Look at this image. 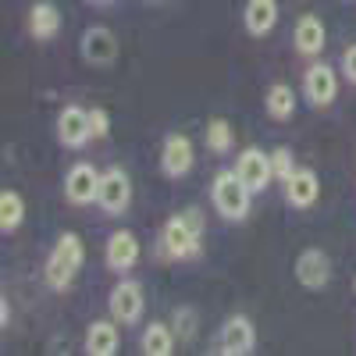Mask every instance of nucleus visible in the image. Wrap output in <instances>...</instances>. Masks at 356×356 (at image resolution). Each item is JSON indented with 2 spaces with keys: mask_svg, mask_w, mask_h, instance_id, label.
Returning a JSON list of instances; mask_svg holds the SVG:
<instances>
[{
  "mask_svg": "<svg viewBox=\"0 0 356 356\" xmlns=\"http://www.w3.org/2000/svg\"><path fill=\"white\" fill-rule=\"evenodd\" d=\"M82 260H86L82 239H79L75 232H61V235H57V243H54V250H50L47 271H43L47 285L54 292H68L72 282H75V275L82 271Z\"/></svg>",
  "mask_w": 356,
  "mask_h": 356,
  "instance_id": "obj_1",
  "label": "nucleus"
},
{
  "mask_svg": "<svg viewBox=\"0 0 356 356\" xmlns=\"http://www.w3.org/2000/svg\"><path fill=\"white\" fill-rule=\"evenodd\" d=\"M250 196L253 189L239 178V171L235 168H221L214 175V182H211V203H214V211L225 218V221H246L250 218Z\"/></svg>",
  "mask_w": 356,
  "mask_h": 356,
  "instance_id": "obj_2",
  "label": "nucleus"
},
{
  "mask_svg": "<svg viewBox=\"0 0 356 356\" xmlns=\"http://www.w3.org/2000/svg\"><path fill=\"white\" fill-rule=\"evenodd\" d=\"M200 239H203V232L193 228L186 214H175V218L164 221V228H161V235H157V257H161V260H171V264H178V260H196V257L203 253Z\"/></svg>",
  "mask_w": 356,
  "mask_h": 356,
  "instance_id": "obj_3",
  "label": "nucleus"
},
{
  "mask_svg": "<svg viewBox=\"0 0 356 356\" xmlns=\"http://www.w3.org/2000/svg\"><path fill=\"white\" fill-rule=\"evenodd\" d=\"M132 203V178L125 168H107L100 175V196H97V207L107 214V218H122Z\"/></svg>",
  "mask_w": 356,
  "mask_h": 356,
  "instance_id": "obj_4",
  "label": "nucleus"
},
{
  "mask_svg": "<svg viewBox=\"0 0 356 356\" xmlns=\"http://www.w3.org/2000/svg\"><path fill=\"white\" fill-rule=\"evenodd\" d=\"M196 168V154H193V139L182 132H168L161 143V171L164 178H186Z\"/></svg>",
  "mask_w": 356,
  "mask_h": 356,
  "instance_id": "obj_5",
  "label": "nucleus"
},
{
  "mask_svg": "<svg viewBox=\"0 0 356 356\" xmlns=\"http://www.w3.org/2000/svg\"><path fill=\"white\" fill-rule=\"evenodd\" d=\"M107 307H111V317H114L118 324H136V321H143V310H146L143 285L132 282V278H122V282L111 289Z\"/></svg>",
  "mask_w": 356,
  "mask_h": 356,
  "instance_id": "obj_6",
  "label": "nucleus"
},
{
  "mask_svg": "<svg viewBox=\"0 0 356 356\" xmlns=\"http://www.w3.org/2000/svg\"><path fill=\"white\" fill-rule=\"evenodd\" d=\"M100 175H104V171H97L89 161L72 164L68 175H65V200H68L72 207L97 203V196H100Z\"/></svg>",
  "mask_w": 356,
  "mask_h": 356,
  "instance_id": "obj_7",
  "label": "nucleus"
},
{
  "mask_svg": "<svg viewBox=\"0 0 356 356\" xmlns=\"http://www.w3.org/2000/svg\"><path fill=\"white\" fill-rule=\"evenodd\" d=\"M257 349V328H253V321L246 314H235L221 324V332H218V353L225 356H246Z\"/></svg>",
  "mask_w": 356,
  "mask_h": 356,
  "instance_id": "obj_8",
  "label": "nucleus"
},
{
  "mask_svg": "<svg viewBox=\"0 0 356 356\" xmlns=\"http://www.w3.org/2000/svg\"><path fill=\"white\" fill-rule=\"evenodd\" d=\"M82 61L86 65H93V68H111L114 65V57H118V36L111 33L107 25H89L86 33H82Z\"/></svg>",
  "mask_w": 356,
  "mask_h": 356,
  "instance_id": "obj_9",
  "label": "nucleus"
},
{
  "mask_svg": "<svg viewBox=\"0 0 356 356\" xmlns=\"http://www.w3.org/2000/svg\"><path fill=\"white\" fill-rule=\"evenodd\" d=\"M235 171L239 178L253 189V193H264L267 186L275 182V168H271V154H264L260 146H246V150L235 157Z\"/></svg>",
  "mask_w": 356,
  "mask_h": 356,
  "instance_id": "obj_10",
  "label": "nucleus"
},
{
  "mask_svg": "<svg viewBox=\"0 0 356 356\" xmlns=\"http://www.w3.org/2000/svg\"><path fill=\"white\" fill-rule=\"evenodd\" d=\"M296 282H300L303 289H314V292L328 289V282H332V257L324 250H317V246L303 250L300 257H296Z\"/></svg>",
  "mask_w": 356,
  "mask_h": 356,
  "instance_id": "obj_11",
  "label": "nucleus"
},
{
  "mask_svg": "<svg viewBox=\"0 0 356 356\" xmlns=\"http://www.w3.org/2000/svg\"><path fill=\"white\" fill-rule=\"evenodd\" d=\"M303 93H307V104L310 107H328V104H335V97H339V79H335V68L332 65H310L307 72H303Z\"/></svg>",
  "mask_w": 356,
  "mask_h": 356,
  "instance_id": "obj_12",
  "label": "nucleus"
},
{
  "mask_svg": "<svg viewBox=\"0 0 356 356\" xmlns=\"http://www.w3.org/2000/svg\"><path fill=\"white\" fill-rule=\"evenodd\" d=\"M57 139H61L68 150H82V146L93 139V129H89V111L79 104H68L61 114H57Z\"/></svg>",
  "mask_w": 356,
  "mask_h": 356,
  "instance_id": "obj_13",
  "label": "nucleus"
},
{
  "mask_svg": "<svg viewBox=\"0 0 356 356\" xmlns=\"http://www.w3.org/2000/svg\"><path fill=\"white\" fill-rule=\"evenodd\" d=\"M292 47L300 57H321V50L328 47V29L317 15H300L292 29Z\"/></svg>",
  "mask_w": 356,
  "mask_h": 356,
  "instance_id": "obj_14",
  "label": "nucleus"
},
{
  "mask_svg": "<svg viewBox=\"0 0 356 356\" xmlns=\"http://www.w3.org/2000/svg\"><path fill=\"white\" fill-rule=\"evenodd\" d=\"M25 33L33 36L36 43H47L61 33V11H57L54 0H36L25 15Z\"/></svg>",
  "mask_w": 356,
  "mask_h": 356,
  "instance_id": "obj_15",
  "label": "nucleus"
},
{
  "mask_svg": "<svg viewBox=\"0 0 356 356\" xmlns=\"http://www.w3.org/2000/svg\"><path fill=\"white\" fill-rule=\"evenodd\" d=\"M317 200H321V178L310 168H296L285 182V203L296 207V211H310Z\"/></svg>",
  "mask_w": 356,
  "mask_h": 356,
  "instance_id": "obj_16",
  "label": "nucleus"
},
{
  "mask_svg": "<svg viewBox=\"0 0 356 356\" xmlns=\"http://www.w3.org/2000/svg\"><path fill=\"white\" fill-rule=\"evenodd\" d=\"M104 260H107V267H111V271H118V275L132 271V267L139 264V239H136V235H132L129 228L114 232L111 239H107Z\"/></svg>",
  "mask_w": 356,
  "mask_h": 356,
  "instance_id": "obj_17",
  "label": "nucleus"
},
{
  "mask_svg": "<svg viewBox=\"0 0 356 356\" xmlns=\"http://www.w3.org/2000/svg\"><path fill=\"white\" fill-rule=\"evenodd\" d=\"M243 25L253 40H264L275 33L278 25V0H246L243 8Z\"/></svg>",
  "mask_w": 356,
  "mask_h": 356,
  "instance_id": "obj_18",
  "label": "nucleus"
},
{
  "mask_svg": "<svg viewBox=\"0 0 356 356\" xmlns=\"http://www.w3.org/2000/svg\"><path fill=\"white\" fill-rule=\"evenodd\" d=\"M86 353L89 356H114L122 349V335H118V321H93L86 328Z\"/></svg>",
  "mask_w": 356,
  "mask_h": 356,
  "instance_id": "obj_19",
  "label": "nucleus"
},
{
  "mask_svg": "<svg viewBox=\"0 0 356 356\" xmlns=\"http://www.w3.org/2000/svg\"><path fill=\"white\" fill-rule=\"evenodd\" d=\"M175 328H171V321H154V324H146L143 328V339H139V349L146 356H171L175 353Z\"/></svg>",
  "mask_w": 356,
  "mask_h": 356,
  "instance_id": "obj_20",
  "label": "nucleus"
},
{
  "mask_svg": "<svg viewBox=\"0 0 356 356\" xmlns=\"http://www.w3.org/2000/svg\"><path fill=\"white\" fill-rule=\"evenodd\" d=\"M264 111H267L271 122H289V118L296 114V89L289 82H275L264 97Z\"/></svg>",
  "mask_w": 356,
  "mask_h": 356,
  "instance_id": "obj_21",
  "label": "nucleus"
},
{
  "mask_svg": "<svg viewBox=\"0 0 356 356\" xmlns=\"http://www.w3.org/2000/svg\"><path fill=\"white\" fill-rule=\"evenodd\" d=\"M203 146L211 154H218V157H225L232 146H235V132H232V125L225 122V118H211L207 122V129H203Z\"/></svg>",
  "mask_w": 356,
  "mask_h": 356,
  "instance_id": "obj_22",
  "label": "nucleus"
},
{
  "mask_svg": "<svg viewBox=\"0 0 356 356\" xmlns=\"http://www.w3.org/2000/svg\"><path fill=\"white\" fill-rule=\"evenodd\" d=\"M22 221H25V200H22V193L4 189V193H0V228L11 235L15 228H22Z\"/></svg>",
  "mask_w": 356,
  "mask_h": 356,
  "instance_id": "obj_23",
  "label": "nucleus"
},
{
  "mask_svg": "<svg viewBox=\"0 0 356 356\" xmlns=\"http://www.w3.org/2000/svg\"><path fill=\"white\" fill-rule=\"evenodd\" d=\"M171 328H175V335H178V342H193L196 339V310L193 307H175V314H171Z\"/></svg>",
  "mask_w": 356,
  "mask_h": 356,
  "instance_id": "obj_24",
  "label": "nucleus"
},
{
  "mask_svg": "<svg viewBox=\"0 0 356 356\" xmlns=\"http://www.w3.org/2000/svg\"><path fill=\"white\" fill-rule=\"evenodd\" d=\"M271 168H275V178L285 186L289 178H292V171H296V161H292V150H289V146H278V150L271 154Z\"/></svg>",
  "mask_w": 356,
  "mask_h": 356,
  "instance_id": "obj_25",
  "label": "nucleus"
},
{
  "mask_svg": "<svg viewBox=\"0 0 356 356\" xmlns=\"http://www.w3.org/2000/svg\"><path fill=\"white\" fill-rule=\"evenodd\" d=\"M89 129H93V139H104L111 132V118L104 107H89Z\"/></svg>",
  "mask_w": 356,
  "mask_h": 356,
  "instance_id": "obj_26",
  "label": "nucleus"
},
{
  "mask_svg": "<svg viewBox=\"0 0 356 356\" xmlns=\"http://www.w3.org/2000/svg\"><path fill=\"white\" fill-rule=\"evenodd\" d=\"M342 75L356 86V43H349L346 54H342Z\"/></svg>",
  "mask_w": 356,
  "mask_h": 356,
  "instance_id": "obj_27",
  "label": "nucleus"
},
{
  "mask_svg": "<svg viewBox=\"0 0 356 356\" xmlns=\"http://www.w3.org/2000/svg\"><path fill=\"white\" fill-rule=\"evenodd\" d=\"M8 324H11V303L0 300V328H8Z\"/></svg>",
  "mask_w": 356,
  "mask_h": 356,
  "instance_id": "obj_28",
  "label": "nucleus"
},
{
  "mask_svg": "<svg viewBox=\"0 0 356 356\" xmlns=\"http://www.w3.org/2000/svg\"><path fill=\"white\" fill-rule=\"evenodd\" d=\"M89 4H97V8H107V4H114V0H89Z\"/></svg>",
  "mask_w": 356,
  "mask_h": 356,
  "instance_id": "obj_29",
  "label": "nucleus"
},
{
  "mask_svg": "<svg viewBox=\"0 0 356 356\" xmlns=\"http://www.w3.org/2000/svg\"><path fill=\"white\" fill-rule=\"evenodd\" d=\"M353 292H356V275H353Z\"/></svg>",
  "mask_w": 356,
  "mask_h": 356,
  "instance_id": "obj_30",
  "label": "nucleus"
},
{
  "mask_svg": "<svg viewBox=\"0 0 356 356\" xmlns=\"http://www.w3.org/2000/svg\"><path fill=\"white\" fill-rule=\"evenodd\" d=\"M154 4H161V0H154Z\"/></svg>",
  "mask_w": 356,
  "mask_h": 356,
  "instance_id": "obj_31",
  "label": "nucleus"
}]
</instances>
